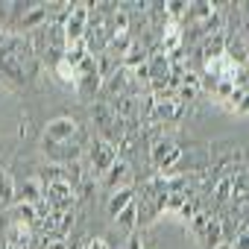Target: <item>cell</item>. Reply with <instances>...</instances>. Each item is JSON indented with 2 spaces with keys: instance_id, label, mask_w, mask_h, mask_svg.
<instances>
[{
  "instance_id": "6da1fadb",
  "label": "cell",
  "mask_w": 249,
  "mask_h": 249,
  "mask_svg": "<svg viewBox=\"0 0 249 249\" xmlns=\"http://www.w3.org/2000/svg\"><path fill=\"white\" fill-rule=\"evenodd\" d=\"M0 71L12 82H30L38 71V56L33 53L27 36H9L0 47Z\"/></svg>"
},
{
  "instance_id": "7a4b0ae2",
  "label": "cell",
  "mask_w": 249,
  "mask_h": 249,
  "mask_svg": "<svg viewBox=\"0 0 249 249\" xmlns=\"http://www.w3.org/2000/svg\"><path fill=\"white\" fill-rule=\"evenodd\" d=\"M150 161H153V167H156L159 176L170 179V176L182 173V170H179L182 147H179L173 138H159V141H153V147H150Z\"/></svg>"
},
{
  "instance_id": "3957f363",
  "label": "cell",
  "mask_w": 249,
  "mask_h": 249,
  "mask_svg": "<svg viewBox=\"0 0 249 249\" xmlns=\"http://www.w3.org/2000/svg\"><path fill=\"white\" fill-rule=\"evenodd\" d=\"M114 161H117V147L114 144H108L103 138H94L88 144V161H85V167H88V176L91 179H103L111 170Z\"/></svg>"
},
{
  "instance_id": "277c9868",
  "label": "cell",
  "mask_w": 249,
  "mask_h": 249,
  "mask_svg": "<svg viewBox=\"0 0 249 249\" xmlns=\"http://www.w3.org/2000/svg\"><path fill=\"white\" fill-rule=\"evenodd\" d=\"M73 205H76V188L68 179H56V182L44 185L41 208H47V211H73Z\"/></svg>"
},
{
  "instance_id": "5b68a950",
  "label": "cell",
  "mask_w": 249,
  "mask_h": 249,
  "mask_svg": "<svg viewBox=\"0 0 249 249\" xmlns=\"http://www.w3.org/2000/svg\"><path fill=\"white\" fill-rule=\"evenodd\" d=\"M88 21H91V3H71L68 15L62 18V30H65V41H82L88 33Z\"/></svg>"
},
{
  "instance_id": "8992f818",
  "label": "cell",
  "mask_w": 249,
  "mask_h": 249,
  "mask_svg": "<svg viewBox=\"0 0 249 249\" xmlns=\"http://www.w3.org/2000/svg\"><path fill=\"white\" fill-rule=\"evenodd\" d=\"M76 135H79V123L73 117L62 114V117H53V120L44 123V135L41 138H44V144H71Z\"/></svg>"
},
{
  "instance_id": "52a82bcc",
  "label": "cell",
  "mask_w": 249,
  "mask_h": 249,
  "mask_svg": "<svg viewBox=\"0 0 249 249\" xmlns=\"http://www.w3.org/2000/svg\"><path fill=\"white\" fill-rule=\"evenodd\" d=\"M100 88H103V76L97 71V59L88 56L82 65H76V94L82 100H91Z\"/></svg>"
},
{
  "instance_id": "ba28073f",
  "label": "cell",
  "mask_w": 249,
  "mask_h": 249,
  "mask_svg": "<svg viewBox=\"0 0 249 249\" xmlns=\"http://www.w3.org/2000/svg\"><path fill=\"white\" fill-rule=\"evenodd\" d=\"M103 185L108 188V194H114L120 188H132V164L126 159H117L111 164V170L103 176Z\"/></svg>"
},
{
  "instance_id": "9c48e42d",
  "label": "cell",
  "mask_w": 249,
  "mask_h": 249,
  "mask_svg": "<svg viewBox=\"0 0 249 249\" xmlns=\"http://www.w3.org/2000/svg\"><path fill=\"white\" fill-rule=\"evenodd\" d=\"M15 202H27V205H41L44 202V182L41 176H30L15 188Z\"/></svg>"
},
{
  "instance_id": "30bf717a",
  "label": "cell",
  "mask_w": 249,
  "mask_h": 249,
  "mask_svg": "<svg viewBox=\"0 0 249 249\" xmlns=\"http://www.w3.org/2000/svg\"><path fill=\"white\" fill-rule=\"evenodd\" d=\"M47 24H50V15H47L44 3H30L27 12L18 18L21 33H36V30H41V27H47Z\"/></svg>"
},
{
  "instance_id": "8fae6325",
  "label": "cell",
  "mask_w": 249,
  "mask_h": 249,
  "mask_svg": "<svg viewBox=\"0 0 249 249\" xmlns=\"http://www.w3.org/2000/svg\"><path fill=\"white\" fill-rule=\"evenodd\" d=\"M179 47H185V33H182L179 24H167V27L161 30V36H159V53L170 56V53L179 50Z\"/></svg>"
},
{
  "instance_id": "7c38bea8",
  "label": "cell",
  "mask_w": 249,
  "mask_h": 249,
  "mask_svg": "<svg viewBox=\"0 0 249 249\" xmlns=\"http://www.w3.org/2000/svg\"><path fill=\"white\" fill-rule=\"evenodd\" d=\"M147 59H150V47H147V44H144L141 38H132L129 50L123 53V59H120V65L126 68V71H135V68L147 65Z\"/></svg>"
},
{
  "instance_id": "4fadbf2b",
  "label": "cell",
  "mask_w": 249,
  "mask_h": 249,
  "mask_svg": "<svg viewBox=\"0 0 249 249\" xmlns=\"http://www.w3.org/2000/svg\"><path fill=\"white\" fill-rule=\"evenodd\" d=\"M135 196H138V191H135V185L132 188H120V191H114V194H108V202H106V211H108V217L114 220L126 205H132L135 202Z\"/></svg>"
},
{
  "instance_id": "5bb4252c",
  "label": "cell",
  "mask_w": 249,
  "mask_h": 249,
  "mask_svg": "<svg viewBox=\"0 0 249 249\" xmlns=\"http://www.w3.org/2000/svg\"><path fill=\"white\" fill-rule=\"evenodd\" d=\"M199 53H202L205 59H214V56L226 53V30H223V33H208V36H202V38H199Z\"/></svg>"
},
{
  "instance_id": "9a60e30c",
  "label": "cell",
  "mask_w": 249,
  "mask_h": 249,
  "mask_svg": "<svg viewBox=\"0 0 249 249\" xmlns=\"http://www.w3.org/2000/svg\"><path fill=\"white\" fill-rule=\"evenodd\" d=\"M199 240H202L205 249H214V246L223 243V217H220V214H211V220H208L205 231L199 234Z\"/></svg>"
},
{
  "instance_id": "2e32d148",
  "label": "cell",
  "mask_w": 249,
  "mask_h": 249,
  "mask_svg": "<svg viewBox=\"0 0 249 249\" xmlns=\"http://www.w3.org/2000/svg\"><path fill=\"white\" fill-rule=\"evenodd\" d=\"M246 199H249V170L237 167V170L231 173V202L240 205V202H246Z\"/></svg>"
},
{
  "instance_id": "e0dca14e",
  "label": "cell",
  "mask_w": 249,
  "mask_h": 249,
  "mask_svg": "<svg viewBox=\"0 0 249 249\" xmlns=\"http://www.w3.org/2000/svg\"><path fill=\"white\" fill-rule=\"evenodd\" d=\"M36 220H38V205H27V202H15L12 205V223L36 226Z\"/></svg>"
},
{
  "instance_id": "ac0fdd59",
  "label": "cell",
  "mask_w": 249,
  "mask_h": 249,
  "mask_svg": "<svg viewBox=\"0 0 249 249\" xmlns=\"http://www.w3.org/2000/svg\"><path fill=\"white\" fill-rule=\"evenodd\" d=\"M15 179L6 167H0V205H12L15 202Z\"/></svg>"
},
{
  "instance_id": "d6986e66",
  "label": "cell",
  "mask_w": 249,
  "mask_h": 249,
  "mask_svg": "<svg viewBox=\"0 0 249 249\" xmlns=\"http://www.w3.org/2000/svg\"><path fill=\"white\" fill-rule=\"evenodd\" d=\"M211 196H214L217 205H229V202H231V173H226V176H220V179L214 182Z\"/></svg>"
},
{
  "instance_id": "ffe728a7",
  "label": "cell",
  "mask_w": 249,
  "mask_h": 249,
  "mask_svg": "<svg viewBox=\"0 0 249 249\" xmlns=\"http://www.w3.org/2000/svg\"><path fill=\"white\" fill-rule=\"evenodd\" d=\"M88 56H91V53H88L85 38H82V41H71V44L65 47V62H68V65H73V68H76V65H82Z\"/></svg>"
},
{
  "instance_id": "44dd1931",
  "label": "cell",
  "mask_w": 249,
  "mask_h": 249,
  "mask_svg": "<svg viewBox=\"0 0 249 249\" xmlns=\"http://www.w3.org/2000/svg\"><path fill=\"white\" fill-rule=\"evenodd\" d=\"M53 73H56V79H59L65 88H73V91H76V68H73V65H68L65 59H59V62L53 65Z\"/></svg>"
},
{
  "instance_id": "7402d4cb",
  "label": "cell",
  "mask_w": 249,
  "mask_h": 249,
  "mask_svg": "<svg viewBox=\"0 0 249 249\" xmlns=\"http://www.w3.org/2000/svg\"><path fill=\"white\" fill-rule=\"evenodd\" d=\"M202 208H205V205H202V196H199V194L194 191V194H191V196L185 199V205L179 208V214H176V217H179L182 223H191V220H194V217H196V214H199Z\"/></svg>"
},
{
  "instance_id": "603a6c76",
  "label": "cell",
  "mask_w": 249,
  "mask_h": 249,
  "mask_svg": "<svg viewBox=\"0 0 249 249\" xmlns=\"http://www.w3.org/2000/svg\"><path fill=\"white\" fill-rule=\"evenodd\" d=\"M114 223H117L120 229H126V231L132 234V231L138 229V205H135V202H132V205H126V208H123V211L114 217Z\"/></svg>"
},
{
  "instance_id": "cb8c5ba5",
  "label": "cell",
  "mask_w": 249,
  "mask_h": 249,
  "mask_svg": "<svg viewBox=\"0 0 249 249\" xmlns=\"http://www.w3.org/2000/svg\"><path fill=\"white\" fill-rule=\"evenodd\" d=\"M188 6H191V3H185V0H167V3H164V12H167V18H170L173 24H179V21L188 18Z\"/></svg>"
},
{
  "instance_id": "d4e9b609",
  "label": "cell",
  "mask_w": 249,
  "mask_h": 249,
  "mask_svg": "<svg viewBox=\"0 0 249 249\" xmlns=\"http://www.w3.org/2000/svg\"><path fill=\"white\" fill-rule=\"evenodd\" d=\"M208 220H211V211H208V208H202V211H199V214H196V217H194V220L188 223V226H191V231H194V234L199 237V234L205 231V226H208Z\"/></svg>"
},
{
  "instance_id": "484cf974",
  "label": "cell",
  "mask_w": 249,
  "mask_h": 249,
  "mask_svg": "<svg viewBox=\"0 0 249 249\" xmlns=\"http://www.w3.org/2000/svg\"><path fill=\"white\" fill-rule=\"evenodd\" d=\"M234 223H237V229H249V199L234 205Z\"/></svg>"
},
{
  "instance_id": "4316f807",
  "label": "cell",
  "mask_w": 249,
  "mask_h": 249,
  "mask_svg": "<svg viewBox=\"0 0 249 249\" xmlns=\"http://www.w3.org/2000/svg\"><path fill=\"white\" fill-rule=\"evenodd\" d=\"M231 249H249V229H240L231 237Z\"/></svg>"
},
{
  "instance_id": "83f0119b",
  "label": "cell",
  "mask_w": 249,
  "mask_h": 249,
  "mask_svg": "<svg viewBox=\"0 0 249 249\" xmlns=\"http://www.w3.org/2000/svg\"><path fill=\"white\" fill-rule=\"evenodd\" d=\"M44 249H71V243L65 237H47L44 240Z\"/></svg>"
},
{
  "instance_id": "f1b7e54d",
  "label": "cell",
  "mask_w": 249,
  "mask_h": 249,
  "mask_svg": "<svg viewBox=\"0 0 249 249\" xmlns=\"http://www.w3.org/2000/svg\"><path fill=\"white\" fill-rule=\"evenodd\" d=\"M234 114H249V88L243 91V97L237 100V106H234Z\"/></svg>"
},
{
  "instance_id": "f546056e",
  "label": "cell",
  "mask_w": 249,
  "mask_h": 249,
  "mask_svg": "<svg viewBox=\"0 0 249 249\" xmlns=\"http://www.w3.org/2000/svg\"><path fill=\"white\" fill-rule=\"evenodd\" d=\"M82 249H108V243H106V237H88Z\"/></svg>"
},
{
  "instance_id": "4dcf8cb0",
  "label": "cell",
  "mask_w": 249,
  "mask_h": 249,
  "mask_svg": "<svg viewBox=\"0 0 249 249\" xmlns=\"http://www.w3.org/2000/svg\"><path fill=\"white\" fill-rule=\"evenodd\" d=\"M129 249H144V237H141L138 231L129 234Z\"/></svg>"
},
{
  "instance_id": "1f68e13d",
  "label": "cell",
  "mask_w": 249,
  "mask_h": 249,
  "mask_svg": "<svg viewBox=\"0 0 249 249\" xmlns=\"http://www.w3.org/2000/svg\"><path fill=\"white\" fill-rule=\"evenodd\" d=\"M6 38H9V33H6V30H0V47L6 44Z\"/></svg>"
},
{
  "instance_id": "d6a6232c",
  "label": "cell",
  "mask_w": 249,
  "mask_h": 249,
  "mask_svg": "<svg viewBox=\"0 0 249 249\" xmlns=\"http://www.w3.org/2000/svg\"><path fill=\"white\" fill-rule=\"evenodd\" d=\"M214 249H231V243H229V240H223V243H220V246H214Z\"/></svg>"
},
{
  "instance_id": "836d02e7",
  "label": "cell",
  "mask_w": 249,
  "mask_h": 249,
  "mask_svg": "<svg viewBox=\"0 0 249 249\" xmlns=\"http://www.w3.org/2000/svg\"><path fill=\"white\" fill-rule=\"evenodd\" d=\"M144 249H150V246H147V243H144Z\"/></svg>"
}]
</instances>
